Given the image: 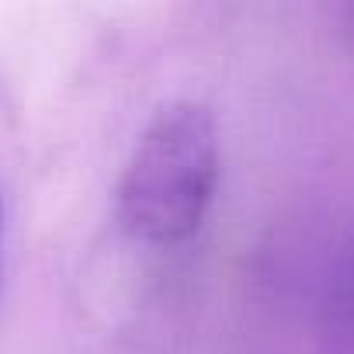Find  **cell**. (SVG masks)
<instances>
[{"mask_svg": "<svg viewBox=\"0 0 354 354\" xmlns=\"http://www.w3.org/2000/svg\"><path fill=\"white\" fill-rule=\"evenodd\" d=\"M219 181V129L205 104L174 101L139 136L122 185V226L153 247L195 236Z\"/></svg>", "mask_w": 354, "mask_h": 354, "instance_id": "6da1fadb", "label": "cell"}]
</instances>
